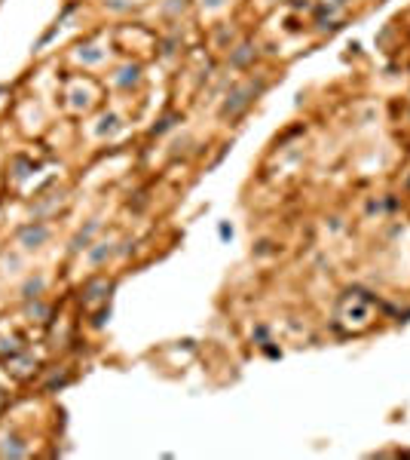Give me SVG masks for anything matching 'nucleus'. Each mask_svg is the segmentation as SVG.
I'll use <instances>...</instances> for the list:
<instances>
[{
  "instance_id": "423d86ee",
  "label": "nucleus",
  "mask_w": 410,
  "mask_h": 460,
  "mask_svg": "<svg viewBox=\"0 0 410 460\" xmlns=\"http://www.w3.org/2000/svg\"><path fill=\"white\" fill-rule=\"evenodd\" d=\"M248 56H251V46H248V44L239 46V53L233 56V65H245V61H248Z\"/></svg>"
},
{
  "instance_id": "7ed1b4c3",
  "label": "nucleus",
  "mask_w": 410,
  "mask_h": 460,
  "mask_svg": "<svg viewBox=\"0 0 410 460\" xmlns=\"http://www.w3.org/2000/svg\"><path fill=\"white\" fill-rule=\"evenodd\" d=\"M28 454V445H22V439L16 433L4 436V442H0V457H25Z\"/></svg>"
},
{
  "instance_id": "6e6552de",
  "label": "nucleus",
  "mask_w": 410,
  "mask_h": 460,
  "mask_svg": "<svg viewBox=\"0 0 410 460\" xmlns=\"http://www.w3.org/2000/svg\"><path fill=\"white\" fill-rule=\"evenodd\" d=\"M202 4H205V6H221L224 0H202Z\"/></svg>"
},
{
  "instance_id": "f257e3e1",
  "label": "nucleus",
  "mask_w": 410,
  "mask_h": 460,
  "mask_svg": "<svg viewBox=\"0 0 410 460\" xmlns=\"http://www.w3.org/2000/svg\"><path fill=\"white\" fill-rule=\"evenodd\" d=\"M49 240V228L43 221H31V224H25L22 230H19V242L25 245V249H40Z\"/></svg>"
},
{
  "instance_id": "20e7f679",
  "label": "nucleus",
  "mask_w": 410,
  "mask_h": 460,
  "mask_svg": "<svg viewBox=\"0 0 410 460\" xmlns=\"http://www.w3.org/2000/svg\"><path fill=\"white\" fill-rule=\"evenodd\" d=\"M43 289H46L43 276H31V280H25V285H22V298L25 301H37L40 295H43Z\"/></svg>"
},
{
  "instance_id": "0eeeda50",
  "label": "nucleus",
  "mask_w": 410,
  "mask_h": 460,
  "mask_svg": "<svg viewBox=\"0 0 410 460\" xmlns=\"http://www.w3.org/2000/svg\"><path fill=\"white\" fill-rule=\"evenodd\" d=\"M184 6H187V0H169V4H166L169 13H178V9H184Z\"/></svg>"
},
{
  "instance_id": "f03ea898",
  "label": "nucleus",
  "mask_w": 410,
  "mask_h": 460,
  "mask_svg": "<svg viewBox=\"0 0 410 460\" xmlns=\"http://www.w3.org/2000/svg\"><path fill=\"white\" fill-rule=\"evenodd\" d=\"M251 92H254V89H239V92H233V96L227 98V105L221 108V114H224V117H236V114H239V111L251 101V98H248Z\"/></svg>"
},
{
  "instance_id": "39448f33",
  "label": "nucleus",
  "mask_w": 410,
  "mask_h": 460,
  "mask_svg": "<svg viewBox=\"0 0 410 460\" xmlns=\"http://www.w3.org/2000/svg\"><path fill=\"white\" fill-rule=\"evenodd\" d=\"M95 228H98V224L89 221L86 230H80L77 237H74V242H70V252H83V249H89V240H92V233H95Z\"/></svg>"
}]
</instances>
